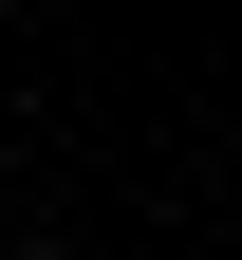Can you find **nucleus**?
Listing matches in <instances>:
<instances>
[{
	"label": "nucleus",
	"instance_id": "f257e3e1",
	"mask_svg": "<svg viewBox=\"0 0 242 260\" xmlns=\"http://www.w3.org/2000/svg\"><path fill=\"white\" fill-rule=\"evenodd\" d=\"M19 260H75V242H19Z\"/></svg>",
	"mask_w": 242,
	"mask_h": 260
}]
</instances>
